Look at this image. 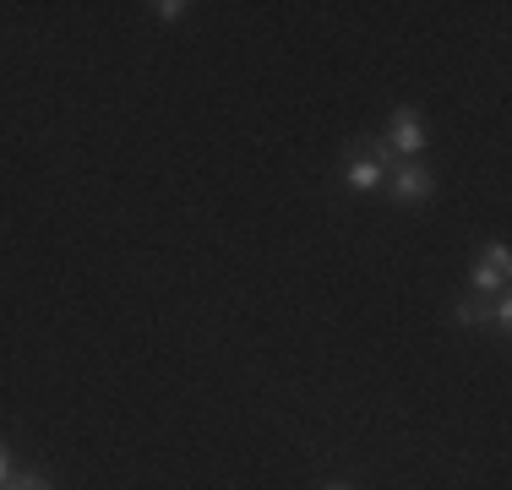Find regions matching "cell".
<instances>
[{
  "label": "cell",
  "mask_w": 512,
  "mask_h": 490,
  "mask_svg": "<svg viewBox=\"0 0 512 490\" xmlns=\"http://www.w3.org/2000/svg\"><path fill=\"white\" fill-rule=\"evenodd\" d=\"M507 267H512L507 245H491V251L474 262V289L480 294H507Z\"/></svg>",
  "instance_id": "1"
},
{
  "label": "cell",
  "mask_w": 512,
  "mask_h": 490,
  "mask_svg": "<svg viewBox=\"0 0 512 490\" xmlns=\"http://www.w3.org/2000/svg\"><path fill=\"white\" fill-rule=\"evenodd\" d=\"M431 191H436V175L420 164V158H409L404 169H393V196L398 202H425Z\"/></svg>",
  "instance_id": "2"
},
{
  "label": "cell",
  "mask_w": 512,
  "mask_h": 490,
  "mask_svg": "<svg viewBox=\"0 0 512 490\" xmlns=\"http://www.w3.org/2000/svg\"><path fill=\"white\" fill-rule=\"evenodd\" d=\"M344 180H349V191H376V186L387 180V147H376V153L355 158V164L344 169Z\"/></svg>",
  "instance_id": "3"
},
{
  "label": "cell",
  "mask_w": 512,
  "mask_h": 490,
  "mask_svg": "<svg viewBox=\"0 0 512 490\" xmlns=\"http://www.w3.org/2000/svg\"><path fill=\"white\" fill-rule=\"evenodd\" d=\"M387 142H393L398 147V153H420V147H425V126H420V115H414V109H398V115L393 120H387Z\"/></svg>",
  "instance_id": "4"
},
{
  "label": "cell",
  "mask_w": 512,
  "mask_h": 490,
  "mask_svg": "<svg viewBox=\"0 0 512 490\" xmlns=\"http://www.w3.org/2000/svg\"><path fill=\"white\" fill-rule=\"evenodd\" d=\"M158 17H164V22H180V17H186V0H158Z\"/></svg>",
  "instance_id": "5"
},
{
  "label": "cell",
  "mask_w": 512,
  "mask_h": 490,
  "mask_svg": "<svg viewBox=\"0 0 512 490\" xmlns=\"http://www.w3.org/2000/svg\"><path fill=\"white\" fill-rule=\"evenodd\" d=\"M458 322H463V327H474V322H485V305H474V300H463V305H458Z\"/></svg>",
  "instance_id": "6"
},
{
  "label": "cell",
  "mask_w": 512,
  "mask_h": 490,
  "mask_svg": "<svg viewBox=\"0 0 512 490\" xmlns=\"http://www.w3.org/2000/svg\"><path fill=\"white\" fill-rule=\"evenodd\" d=\"M6 490H50V485H44V480H33V474H11Z\"/></svg>",
  "instance_id": "7"
},
{
  "label": "cell",
  "mask_w": 512,
  "mask_h": 490,
  "mask_svg": "<svg viewBox=\"0 0 512 490\" xmlns=\"http://www.w3.org/2000/svg\"><path fill=\"white\" fill-rule=\"evenodd\" d=\"M491 322L502 327V333H507V327H512V300H507V294H502V305H496V311H491Z\"/></svg>",
  "instance_id": "8"
},
{
  "label": "cell",
  "mask_w": 512,
  "mask_h": 490,
  "mask_svg": "<svg viewBox=\"0 0 512 490\" xmlns=\"http://www.w3.org/2000/svg\"><path fill=\"white\" fill-rule=\"evenodd\" d=\"M6 480H11V458L0 452V485H6Z\"/></svg>",
  "instance_id": "9"
},
{
  "label": "cell",
  "mask_w": 512,
  "mask_h": 490,
  "mask_svg": "<svg viewBox=\"0 0 512 490\" xmlns=\"http://www.w3.org/2000/svg\"><path fill=\"white\" fill-rule=\"evenodd\" d=\"M327 490H349V485H327Z\"/></svg>",
  "instance_id": "10"
}]
</instances>
